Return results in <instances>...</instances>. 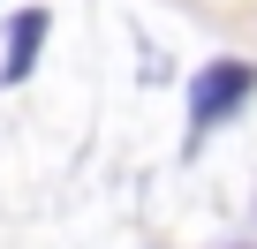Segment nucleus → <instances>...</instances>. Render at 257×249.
I'll return each instance as SVG.
<instances>
[{"instance_id": "nucleus-1", "label": "nucleus", "mask_w": 257, "mask_h": 249, "mask_svg": "<svg viewBox=\"0 0 257 249\" xmlns=\"http://www.w3.org/2000/svg\"><path fill=\"white\" fill-rule=\"evenodd\" d=\"M249 91H257V68H249V61H212V68L197 76V91H189V129H197V136L219 129V113H234Z\"/></svg>"}, {"instance_id": "nucleus-2", "label": "nucleus", "mask_w": 257, "mask_h": 249, "mask_svg": "<svg viewBox=\"0 0 257 249\" xmlns=\"http://www.w3.org/2000/svg\"><path fill=\"white\" fill-rule=\"evenodd\" d=\"M38 38H46V8H23V16L8 23V68H0V83H23V76H31Z\"/></svg>"}]
</instances>
